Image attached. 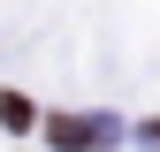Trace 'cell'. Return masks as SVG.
Returning a JSON list of instances; mask_svg holds the SVG:
<instances>
[{
  "mask_svg": "<svg viewBox=\"0 0 160 152\" xmlns=\"http://www.w3.org/2000/svg\"><path fill=\"white\" fill-rule=\"evenodd\" d=\"M114 137V122H84V114H53V145H69V152H92V145H107Z\"/></svg>",
  "mask_w": 160,
  "mask_h": 152,
  "instance_id": "cell-1",
  "label": "cell"
},
{
  "mask_svg": "<svg viewBox=\"0 0 160 152\" xmlns=\"http://www.w3.org/2000/svg\"><path fill=\"white\" fill-rule=\"evenodd\" d=\"M145 145H160V122H145Z\"/></svg>",
  "mask_w": 160,
  "mask_h": 152,
  "instance_id": "cell-2",
  "label": "cell"
}]
</instances>
